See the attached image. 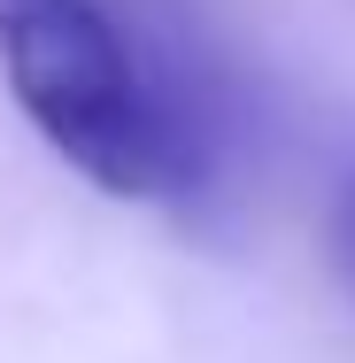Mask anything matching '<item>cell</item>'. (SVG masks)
I'll list each match as a JSON object with an SVG mask.
<instances>
[{
	"instance_id": "obj_1",
	"label": "cell",
	"mask_w": 355,
	"mask_h": 363,
	"mask_svg": "<svg viewBox=\"0 0 355 363\" xmlns=\"http://www.w3.org/2000/svg\"><path fill=\"white\" fill-rule=\"evenodd\" d=\"M0 70L101 194L186 201L232 147V85L186 0H0Z\"/></svg>"
},
{
	"instance_id": "obj_2",
	"label": "cell",
	"mask_w": 355,
	"mask_h": 363,
	"mask_svg": "<svg viewBox=\"0 0 355 363\" xmlns=\"http://www.w3.org/2000/svg\"><path fill=\"white\" fill-rule=\"evenodd\" d=\"M332 263H340V279L355 286V170L340 178V194H332Z\"/></svg>"
}]
</instances>
